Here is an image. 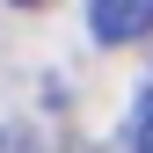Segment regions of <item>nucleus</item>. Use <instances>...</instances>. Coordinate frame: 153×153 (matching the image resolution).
<instances>
[{"instance_id": "1", "label": "nucleus", "mask_w": 153, "mask_h": 153, "mask_svg": "<svg viewBox=\"0 0 153 153\" xmlns=\"http://www.w3.org/2000/svg\"><path fill=\"white\" fill-rule=\"evenodd\" d=\"M88 29L95 44H139L153 36V0H88Z\"/></svg>"}, {"instance_id": "2", "label": "nucleus", "mask_w": 153, "mask_h": 153, "mask_svg": "<svg viewBox=\"0 0 153 153\" xmlns=\"http://www.w3.org/2000/svg\"><path fill=\"white\" fill-rule=\"evenodd\" d=\"M131 153H153V88L139 95V109H131Z\"/></svg>"}]
</instances>
